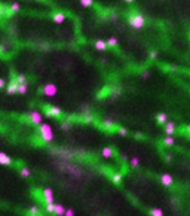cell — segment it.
<instances>
[{"instance_id": "obj_1", "label": "cell", "mask_w": 190, "mask_h": 216, "mask_svg": "<svg viewBox=\"0 0 190 216\" xmlns=\"http://www.w3.org/2000/svg\"><path fill=\"white\" fill-rule=\"evenodd\" d=\"M55 165H57L60 173H65V175H70L73 177H82L83 176V170L79 165L73 164L71 161H60V162H55Z\"/></svg>"}, {"instance_id": "obj_2", "label": "cell", "mask_w": 190, "mask_h": 216, "mask_svg": "<svg viewBox=\"0 0 190 216\" xmlns=\"http://www.w3.org/2000/svg\"><path fill=\"white\" fill-rule=\"evenodd\" d=\"M39 133H40V137L45 143H51L54 140V131L49 124H45V122L39 124Z\"/></svg>"}, {"instance_id": "obj_3", "label": "cell", "mask_w": 190, "mask_h": 216, "mask_svg": "<svg viewBox=\"0 0 190 216\" xmlns=\"http://www.w3.org/2000/svg\"><path fill=\"white\" fill-rule=\"evenodd\" d=\"M128 21H129V26L132 29H142L146 26V19L141 14H137V12H132L129 16H128Z\"/></svg>"}, {"instance_id": "obj_4", "label": "cell", "mask_w": 190, "mask_h": 216, "mask_svg": "<svg viewBox=\"0 0 190 216\" xmlns=\"http://www.w3.org/2000/svg\"><path fill=\"white\" fill-rule=\"evenodd\" d=\"M55 154L58 155L57 158H61L62 161H71V159H73V152H71L70 149H65V148H60V149H57Z\"/></svg>"}, {"instance_id": "obj_5", "label": "cell", "mask_w": 190, "mask_h": 216, "mask_svg": "<svg viewBox=\"0 0 190 216\" xmlns=\"http://www.w3.org/2000/svg\"><path fill=\"white\" fill-rule=\"evenodd\" d=\"M163 130H165V134L166 136H174L177 133V125L174 121H166L163 124Z\"/></svg>"}, {"instance_id": "obj_6", "label": "cell", "mask_w": 190, "mask_h": 216, "mask_svg": "<svg viewBox=\"0 0 190 216\" xmlns=\"http://www.w3.org/2000/svg\"><path fill=\"white\" fill-rule=\"evenodd\" d=\"M42 91H43L45 95H48V97H54V95L58 92V88L54 84H46V85H43V89Z\"/></svg>"}, {"instance_id": "obj_7", "label": "cell", "mask_w": 190, "mask_h": 216, "mask_svg": "<svg viewBox=\"0 0 190 216\" xmlns=\"http://www.w3.org/2000/svg\"><path fill=\"white\" fill-rule=\"evenodd\" d=\"M45 112L48 116H52V118H60L61 116V109L57 106H45Z\"/></svg>"}, {"instance_id": "obj_8", "label": "cell", "mask_w": 190, "mask_h": 216, "mask_svg": "<svg viewBox=\"0 0 190 216\" xmlns=\"http://www.w3.org/2000/svg\"><path fill=\"white\" fill-rule=\"evenodd\" d=\"M42 195H43V200H45L46 204L54 203V192H52V189H49V188L43 189V191H42Z\"/></svg>"}, {"instance_id": "obj_9", "label": "cell", "mask_w": 190, "mask_h": 216, "mask_svg": "<svg viewBox=\"0 0 190 216\" xmlns=\"http://www.w3.org/2000/svg\"><path fill=\"white\" fill-rule=\"evenodd\" d=\"M28 118H30V122H31V124H34V125L42 124V115H40V112H37V110L30 112Z\"/></svg>"}, {"instance_id": "obj_10", "label": "cell", "mask_w": 190, "mask_h": 216, "mask_svg": "<svg viewBox=\"0 0 190 216\" xmlns=\"http://www.w3.org/2000/svg\"><path fill=\"white\" fill-rule=\"evenodd\" d=\"M94 48H95L97 51H106L108 46H107V42H106V40L98 39V40H95V42H94Z\"/></svg>"}, {"instance_id": "obj_11", "label": "cell", "mask_w": 190, "mask_h": 216, "mask_svg": "<svg viewBox=\"0 0 190 216\" xmlns=\"http://www.w3.org/2000/svg\"><path fill=\"white\" fill-rule=\"evenodd\" d=\"M160 183H162L163 186H171V185L174 183V179H172L171 175H162V176H160Z\"/></svg>"}, {"instance_id": "obj_12", "label": "cell", "mask_w": 190, "mask_h": 216, "mask_svg": "<svg viewBox=\"0 0 190 216\" xmlns=\"http://www.w3.org/2000/svg\"><path fill=\"white\" fill-rule=\"evenodd\" d=\"M16 88H18V84L15 82V79H12V81L6 85V91H8V94H15V92H16Z\"/></svg>"}, {"instance_id": "obj_13", "label": "cell", "mask_w": 190, "mask_h": 216, "mask_svg": "<svg viewBox=\"0 0 190 216\" xmlns=\"http://www.w3.org/2000/svg\"><path fill=\"white\" fill-rule=\"evenodd\" d=\"M64 210H65V207H64L62 204L55 203V206H54V213H52V215H55V216H62V215H64Z\"/></svg>"}, {"instance_id": "obj_14", "label": "cell", "mask_w": 190, "mask_h": 216, "mask_svg": "<svg viewBox=\"0 0 190 216\" xmlns=\"http://www.w3.org/2000/svg\"><path fill=\"white\" fill-rule=\"evenodd\" d=\"M11 164H12L11 157H8L3 152H0V165H11Z\"/></svg>"}, {"instance_id": "obj_15", "label": "cell", "mask_w": 190, "mask_h": 216, "mask_svg": "<svg viewBox=\"0 0 190 216\" xmlns=\"http://www.w3.org/2000/svg\"><path fill=\"white\" fill-rule=\"evenodd\" d=\"M52 19H54L57 24H62V22L65 21V15H64L62 12H55V14L52 15Z\"/></svg>"}, {"instance_id": "obj_16", "label": "cell", "mask_w": 190, "mask_h": 216, "mask_svg": "<svg viewBox=\"0 0 190 216\" xmlns=\"http://www.w3.org/2000/svg\"><path fill=\"white\" fill-rule=\"evenodd\" d=\"M156 121H157V124H162V125H163L166 121H168V116H166L165 112H160V113L156 115Z\"/></svg>"}, {"instance_id": "obj_17", "label": "cell", "mask_w": 190, "mask_h": 216, "mask_svg": "<svg viewBox=\"0 0 190 216\" xmlns=\"http://www.w3.org/2000/svg\"><path fill=\"white\" fill-rule=\"evenodd\" d=\"M101 127L106 128V130H111L114 127V124H113L111 119H103V121H101Z\"/></svg>"}, {"instance_id": "obj_18", "label": "cell", "mask_w": 190, "mask_h": 216, "mask_svg": "<svg viewBox=\"0 0 190 216\" xmlns=\"http://www.w3.org/2000/svg\"><path fill=\"white\" fill-rule=\"evenodd\" d=\"M163 145H165V146H174V145H175V139H174L172 136H165Z\"/></svg>"}, {"instance_id": "obj_19", "label": "cell", "mask_w": 190, "mask_h": 216, "mask_svg": "<svg viewBox=\"0 0 190 216\" xmlns=\"http://www.w3.org/2000/svg\"><path fill=\"white\" fill-rule=\"evenodd\" d=\"M15 79V82L18 84V85H27V78L24 76V75H18L16 78H13Z\"/></svg>"}, {"instance_id": "obj_20", "label": "cell", "mask_w": 190, "mask_h": 216, "mask_svg": "<svg viewBox=\"0 0 190 216\" xmlns=\"http://www.w3.org/2000/svg\"><path fill=\"white\" fill-rule=\"evenodd\" d=\"M19 175L22 177H28L31 175V172H30V169H27V167H21V169H19Z\"/></svg>"}, {"instance_id": "obj_21", "label": "cell", "mask_w": 190, "mask_h": 216, "mask_svg": "<svg viewBox=\"0 0 190 216\" xmlns=\"http://www.w3.org/2000/svg\"><path fill=\"white\" fill-rule=\"evenodd\" d=\"M103 157L104 158H111L113 157V149L111 148H104L103 149Z\"/></svg>"}, {"instance_id": "obj_22", "label": "cell", "mask_w": 190, "mask_h": 216, "mask_svg": "<svg viewBox=\"0 0 190 216\" xmlns=\"http://www.w3.org/2000/svg\"><path fill=\"white\" fill-rule=\"evenodd\" d=\"M150 216H163V210H162V209L155 207V209H152V210H150Z\"/></svg>"}, {"instance_id": "obj_23", "label": "cell", "mask_w": 190, "mask_h": 216, "mask_svg": "<svg viewBox=\"0 0 190 216\" xmlns=\"http://www.w3.org/2000/svg\"><path fill=\"white\" fill-rule=\"evenodd\" d=\"M21 9V6H19V3L18 2H13L12 5H11V8H9V11L12 12V14H15V12H18Z\"/></svg>"}, {"instance_id": "obj_24", "label": "cell", "mask_w": 190, "mask_h": 216, "mask_svg": "<svg viewBox=\"0 0 190 216\" xmlns=\"http://www.w3.org/2000/svg\"><path fill=\"white\" fill-rule=\"evenodd\" d=\"M30 215H31V216H40V209H39L37 206L30 207Z\"/></svg>"}, {"instance_id": "obj_25", "label": "cell", "mask_w": 190, "mask_h": 216, "mask_svg": "<svg viewBox=\"0 0 190 216\" xmlns=\"http://www.w3.org/2000/svg\"><path fill=\"white\" fill-rule=\"evenodd\" d=\"M61 128H62L64 131H68V130L71 128V121H62V122H61Z\"/></svg>"}, {"instance_id": "obj_26", "label": "cell", "mask_w": 190, "mask_h": 216, "mask_svg": "<svg viewBox=\"0 0 190 216\" xmlns=\"http://www.w3.org/2000/svg\"><path fill=\"white\" fill-rule=\"evenodd\" d=\"M131 165L134 167V169H138V167H140V159L137 157H132L131 158Z\"/></svg>"}, {"instance_id": "obj_27", "label": "cell", "mask_w": 190, "mask_h": 216, "mask_svg": "<svg viewBox=\"0 0 190 216\" xmlns=\"http://www.w3.org/2000/svg\"><path fill=\"white\" fill-rule=\"evenodd\" d=\"M111 180H113L114 183H121V182H122V176L119 175V173H114V175L111 176Z\"/></svg>"}, {"instance_id": "obj_28", "label": "cell", "mask_w": 190, "mask_h": 216, "mask_svg": "<svg viewBox=\"0 0 190 216\" xmlns=\"http://www.w3.org/2000/svg\"><path fill=\"white\" fill-rule=\"evenodd\" d=\"M27 85H18V88H16V92H19V94H26L27 92Z\"/></svg>"}, {"instance_id": "obj_29", "label": "cell", "mask_w": 190, "mask_h": 216, "mask_svg": "<svg viewBox=\"0 0 190 216\" xmlns=\"http://www.w3.org/2000/svg\"><path fill=\"white\" fill-rule=\"evenodd\" d=\"M92 3H94V0H80V5L83 8H89V6H92Z\"/></svg>"}, {"instance_id": "obj_30", "label": "cell", "mask_w": 190, "mask_h": 216, "mask_svg": "<svg viewBox=\"0 0 190 216\" xmlns=\"http://www.w3.org/2000/svg\"><path fill=\"white\" fill-rule=\"evenodd\" d=\"M116 45H117V39L116 37H110L107 40V46H116Z\"/></svg>"}, {"instance_id": "obj_31", "label": "cell", "mask_w": 190, "mask_h": 216, "mask_svg": "<svg viewBox=\"0 0 190 216\" xmlns=\"http://www.w3.org/2000/svg\"><path fill=\"white\" fill-rule=\"evenodd\" d=\"M116 130H117V133L121 134V136H126V134H128V130H126V128H123V127H117Z\"/></svg>"}, {"instance_id": "obj_32", "label": "cell", "mask_w": 190, "mask_h": 216, "mask_svg": "<svg viewBox=\"0 0 190 216\" xmlns=\"http://www.w3.org/2000/svg\"><path fill=\"white\" fill-rule=\"evenodd\" d=\"M54 206H55V203L46 204V212H48V213H54Z\"/></svg>"}, {"instance_id": "obj_33", "label": "cell", "mask_w": 190, "mask_h": 216, "mask_svg": "<svg viewBox=\"0 0 190 216\" xmlns=\"http://www.w3.org/2000/svg\"><path fill=\"white\" fill-rule=\"evenodd\" d=\"M62 216H74V212L71 210V209H65L64 210V215Z\"/></svg>"}, {"instance_id": "obj_34", "label": "cell", "mask_w": 190, "mask_h": 216, "mask_svg": "<svg viewBox=\"0 0 190 216\" xmlns=\"http://www.w3.org/2000/svg\"><path fill=\"white\" fill-rule=\"evenodd\" d=\"M141 78H142V79H147V78H149V70H144V72H142V73H141Z\"/></svg>"}, {"instance_id": "obj_35", "label": "cell", "mask_w": 190, "mask_h": 216, "mask_svg": "<svg viewBox=\"0 0 190 216\" xmlns=\"http://www.w3.org/2000/svg\"><path fill=\"white\" fill-rule=\"evenodd\" d=\"M156 57H157V52H156V51H152V52H150V58H153V60H155Z\"/></svg>"}, {"instance_id": "obj_36", "label": "cell", "mask_w": 190, "mask_h": 216, "mask_svg": "<svg viewBox=\"0 0 190 216\" xmlns=\"http://www.w3.org/2000/svg\"><path fill=\"white\" fill-rule=\"evenodd\" d=\"M5 87H6L5 81H3V79H0V89H2V88H5Z\"/></svg>"}, {"instance_id": "obj_37", "label": "cell", "mask_w": 190, "mask_h": 216, "mask_svg": "<svg viewBox=\"0 0 190 216\" xmlns=\"http://www.w3.org/2000/svg\"><path fill=\"white\" fill-rule=\"evenodd\" d=\"M110 18H111V19H113V21H116V19H117V15H114V14H113V15H111V16H110Z\"/></svg>"}, {"instance_id": "obj_38", "label": "cell", "mask_w": 190, "mask_h": 216, "mask_svg": "<svg viewBox=\"0 0 190 216\" xmlns=\"http://www.w3.org/2000/svg\"><path fill=\"white\" fill-rule=\"evenodd\" d=\"M125 2H126V3H132V2H134V0H125Z\"/></svg>"}]
</instances>
